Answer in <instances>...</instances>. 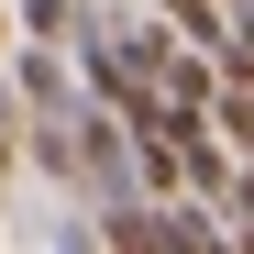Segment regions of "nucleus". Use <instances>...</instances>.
<instances>
[{"instance_id": "nucleus-1", "label": "nucleus", "mask_w": 254, "mask_h": 254, "mask_svg": "<svg viewBox=\"0 0 254 254\" xmlns=\"http://www.w3.org/2000/svg\"><path fill=\"white\" fill-rule=\"evenodd\" d=\"M66 22H77V0H22V22H11V33H22V45H56Z\"/></svg>"}, {"instance_id": "nucleus-2", "label": "nucleus", "mask_w": 254, "mask_h": 254, "mask_svg": "<svg viewBox=\"0 0 254 254\" xmlns=\"http://www.w3.org/2000/svg\"><path fill=\"white\" fill-rule=\"evenodd\" d=\"M11 166H22V100L0 89V177H11Z\"/></svg>"}, {"instance_id": "nucleus-3", "label": "nucleus", "mask_w": 254, "mask_h": 254, "mask_svg": "<svg viewBox=\"0 0 254 254\" xmlns=\"http://www.w3.org/2000/svg\"><path fill=\"white\" fill-rule=\"evenodd\" d=\"M0 45H11V11H0Z\"/></svg>"}]
</instances>
